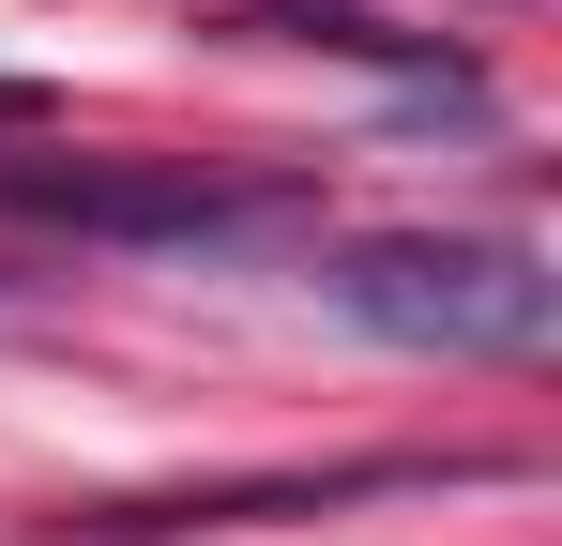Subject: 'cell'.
I'll return each instance as SVG.
<instances>
[{"instance_id":"obj_1","label":"cell","mask_w":562,"mask_h":546,"mask_svg":"<svg viewBox=\"0 0 562 546\" xmlns=\"http://www.w3.org/2000/svg\"><path fill=\"white\" fill-rule=\"evenodd\" d=\"M319 288L380 350H441V364H532L562 334V273L502 228H366L319 259Z\"/></svg>"},{"instance_id":"obj_2","label":"cell","mask_w":562,"mask_h":546,"mask_svg":"<svg viewBox=\"0 0 562 546\" xmlns=\"http://www.w3.org/2000/svg\"><path fill=\"white\" fill-rule=\"evenodd\" d=\"M0 197L46 213V228H92V243H244V228L289 213V182H228V168H46V152H15Z\"/></svg>"},{"instance_id":"obj_3","label":"cell","mask_w":562,"mask_h":546,"mask_svg":"<svg viewBox=\"0 0 562 546\" xmlns=\"http://www.w3.org/2000/svg\"><path fill=\"white\" fill-rule=\"evenodd\" d=\"M259 46H319V61H380V77L411 91H457V106H486V77H471L457 31H395V15H366V0H274V15H244Z\"/></svg>"}]
</instances>
